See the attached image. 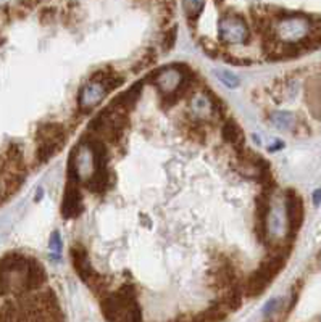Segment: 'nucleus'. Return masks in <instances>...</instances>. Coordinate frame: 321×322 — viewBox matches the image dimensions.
Returning <instances> with one entry per match:
<instances>
[{"mask_svg": "<svg viewBox=\"0 0 321 322\" xmlns=\"http://www.w3.org/2000/svg\"><path fill=\"white\" fill-rule=\"evenodd\" d=\"M29 292V258L7 255L0 260V295Z\"/></svg>", "mask_w": 321, "mask_h": 322, "instance_id": "nucleus-1", "label": "nucleus"}, {"mask_svg": "<svg viewBox=\"0 0 321 322\" xmlns=\"http://www.w3.org/2000/svg\"><path fill=\"white\" fill-rule=\"evenodd\" d=\"M102 309L103 316L109 320H141V311L131 285H124L118 292L106 295Z\"/></svg>", "mask_w": 321, "mask_h": 322, "instance_id": "nucleus-2", "label": "nucleus"}, {"mask_svg": "<svg viewBox=\"0 0 321 322\" xmlns=\"http://www.w3.org/2000/svg\"><path fill=\"white\" fill-rule=\"evenodd\" d=\"M284 266V258L283 256H271L260 264L247 282V295L249 296H259L260 293L265 292V288L270 285L273 279L280 274V271Z\"/></svg>", "mask_w": 321, "mask_h": 322, "instance_id": "nucleus-3", "label": "nucleus"}, {"mask_svg": "<svg viewBox=\"0 0 321 322\" xmlns=\"http://www.w3.org/2000/svg\"><path fill=\"white\" fill-rule=\"evenodd\" d=\"M39 147H37V159L44 163L49 158L57 153L65 141V132L60 124H47L39 131Z\"/></svg>", "mask_w": 321, "mask_h": 322, "instance_id": "nucleus-4", "label": "nucleus"}, {"mask_svg": "<svg viewBox=\"0 0 321 322\" xmlns=\"http://www.w3.org/2000/svg\"><path fill=\"white\" fill-rule=\"evenodd\" d=\"M220 39L226 44H245L249 37V28L238 15H224L218 25Z\"/></svg>", "mask_w": 321, "mask_h": 322, "instance_id": "nucleus-5", "label": "nucleus"}, {"mask_svg": "<svg viewBox=\"0 0 321 322\" xmlns=\"http://www.w3.org/2000/svg\"><path fill=\"white\" fill-rule=\"evenodd\" d=\"M310 28L312 25L305 16H286L277 23L276 34L283 40L294 44V42H302L308 36Z\"/></svg>", "mask_w": 321, "mask_h": 322, "instance_id": "nucleus-6", "label": "nucleus"}, {"mask_svg": "<svg viewBox=\"0 0 321 322\" xmlns=\"http://www.w3.org/2000/svg\"><path fill=\"white\" fill-rule=\"evenodd\" d=\"M106 92H109V89H106V85L97 79V78H92L88 84L84 85V87L81 89V94H79V108L82 111H91L92 108H95L103 99Z\"/></svg>", "mask_w": 321, "mask_h": 322, "instance_id": "nucleus-7", "label": "nucleus"}, {"mask_svg": "<svg viewBox=\"0 0 321 322\" xmlns=\"http://www.w3.org/2000/svg\"><path fill=\"white\" fill-rule=\"evenodd\" d=\"M286 221L291 234L301 229L304 221V201L294 190H289L286 195Z\"/></svg>", "mask_w": 321, "mask_h": 322, "instance_id": "nucleus-8", "label": "nucleus"}, {"mask_svg": "<svg viewBox=\"0 0 321 322\" xmlns=\"http://www.w3.org/2000/svg\"><path fill=\"white\" fill-rule=\"evenodd\" d=\"M81 211H82V197L78 189V182L70 179L61 203V213L65 218H78Z\"/></svg>", "mask_w": 321, "mask_h": 322, "instance_id": "nucleus-9", "label": "nucleus"}, {"mask_svg": "<svg viewBox=\"0 0 321 322\" xmlns=\"http://www.w3.org/2000/svg\"><path fill=\"white\" fill-rule=\"evenodd\" d=\"M223 139L228 144L234 145L236 148H241L244 144V134L241 131V127L234 123V121H226L223 126Z\"/></svg>", "mask_w": 321, "mask_h": 322, "instance_id": "nucleus-10", "label": "nucleus"}, {"mask_svg": "<svg viewBox=\"0 0 321 322\" xmlns=\"http://www.w3.org/2000/svg\"><path fill=\"white\" fill-rule=\"evenodd\" d=\"M46 282V269L34 258H29V290L39 288Z\"/></svg>", "mask_w": 321, "mask_h": 322, "instance_id": "nucleus-11", "label": "nucleus"}, {"mask_svg": "<svg viewBox=\"0 0 321 322\" xmlns=\"http://www.w3.org/2000/svg\"><path fill=\"white\" fill-rule=\"evenodd\" d=\"M271 121L274 123V126H277L280 129H291L292 124H294V116L291 113H284V111H280V113H274Z\"/></svg>", "mask_w": 321, "mask_h": 322, "instance_id": "nucleus-12", "label": "nucleus"}, {"mask_svg": "<svg viewBox=\"0 0 321 322\" xmlns=\"http://www.w3.org/2000/svg\"><path fill=\"white\" fill-rule=\"evenodd\" d=\"M203 0H183L184 12L189 18H197L203 10Z\"/></svg>", "mask_w": 321, "mask_h": 322, "instance_id": "nucleus-13", "label": "nucleus"}, {"mask_svg": "<svg viewBox=\"0 0 321 322\" xmlns=\"http://www.w3.org/2000/svg\"><path fill=\"white\" fill-rule=\"evenodd\" d=\"M215 74L220 78V81L223 84L228 85L229 89H234V87H238V85H239V78L234 73L228 71V70H218V71H215Z\"/></svg>", "mask_w": 321, "mask_h": 322, "instance_id": "nucleus-14", "label": "nucleus"}, {"mask_svg": "<svg viewBox=\"0 0 321 322\" xmlns=\"http://www.w3.org/2000/svg\"><path fill=\"white\" fill-rule=\"evenodd\" d=\"M50 250L55 255H60V251H61V239H60L58 232L52 234V237H50Z\"/></svg>", "mask_w": 321, "mask_h": 322, "instance_id": "nucleus-15", "label": "nucleus"}, {"mask_svg": "<svg viewBox=\"0 0 321 322\" xmlns=\"http://www.w3.org/2000/svg\"><path fill=\"white\" fill-rule=\"evenodd\" d=\"M277 305H280V300H273V302H270L268 305L265 306V316H270L271 313H274Z\"/></svg>", "mask_w": 321, "mask_h": 322, "instance_id": "nucleus-16", "label": "nucleus"}, {"mask_svg": "<svg viewBox=\"0 0 321 322\" xmlns=\"http://www.w3.org/2000/svg\"><path fill=\"white\" fill-rule=\"evenodd\" d=\"M313 203H315V206H319L321 205V189H318V190L313 192Z\"/></svg>", "mask_w": 321, "mask_h": 322, "instance_id": "nucleus-17", "label": "nucleus"}, {"mask_svg": "<svg viewBox=\"0 0 321 322\" xmlns=\"http://www.w3.org/2000/svg\"><path fill=\"white\" fill-rule=\"evenodd\" d=\"M319 320H321V317H319Z\"/></svg>", "mask_w": 321, "mask_h": 322, "instance_id": "nucleus-18", "label": "nucleus"}]
</instances>
